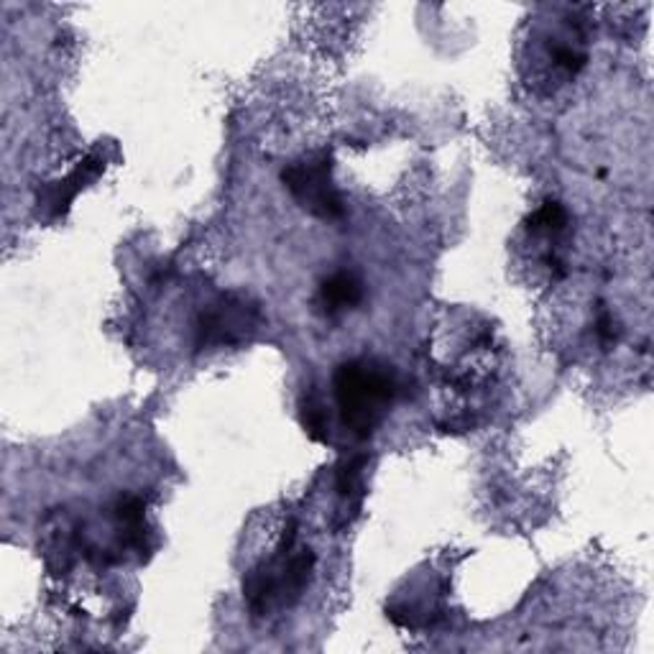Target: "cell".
<instances>
[{
  "instance_id": "6da1fadb",
  "label": "cell",
  "mask_w": 654,
  "mask_h": 654,
  "mask_svg": "<svg viewBox=\"0 0 654 654\" xmlns=\"http://www.w3.org/2000/svg\"><path fill=\"white\" fill-rule=\"evenodd\" d=\"M315 575V553L294 547V527L284 531L276 553L251 570L243 580V598L256 618L292 608L310 588Z\"/></svg>"
},
{
  "instance_id": "7a4b0ae2",
  "label": "cell",
  "mask_w": 654,
  "mask_h": 654,
  "mask_svg": "<svg viewBox=\"0 0 654 654\" xmlns=\"http://www.w3.org/2000/svg\"><path fill=\"white\" fill-rule=\"evenodd\" d=\"M335 399L340 420L355 438H371L397 397V381L387 365L373 361H348L338 365Z\"/></svg>"
},
{
  "instance_id": "3957f363",
  "label": "cell",
  "mask_w": 654,
  "mask_h": 654,
  "mask_svg": "<svg viewBox=\"0 0 654 654\" xmlns=\"http://www.w3.org/2000/svg\"><path fill=\"white\" fill-rule=\"evenodd\" d=\"M282 182L304 213L315 215L320 221H340L343 217L345 205L333 185V159H330V154H312L308 159L290 164L282 172Z\"/></svg>"
},
{
  "instance_id": "277c9868",
  "label": "cell",
  "mask_w": 654,
  "mask_h": 654,
  "mask_svg": "<svg viewBox=\"0 0 654 654\" xmlns=\"http://www.w3.org/2000/svg\"><path fill=\"white\" fill-rule=\"evenodd\" d=\"M261 310L243 294H225L197 320V348L238 345L256 333Z\"/></svg>"
},
{
  "instance_id": "5b68a950",
  "label": "cell",
  "mask_w": 654,
  "mask_h": 654,
  "mask_svg": "<svg viewBox=\"0 0 654 654\" xmlns=\"http://www.w3.org/2000/svg\"><path fill=\"white\" fill-rule=\"evenodd\" d=\"M363 302L361 279L351 272H338L320 284L318 308L322 315H338L343 310H353Z\"/></svg>"
},
{
  "instance_id": "8992f818",
  "label": "cell",
  "mask_w": 654,
  "mask_h": 654,
  "mask_svg": "<svg viewBox=\"0 0 654 654\" xmlns=\"http://www.w3.org/2000/svg\"><path fill=\"white\" fill-rule=\"evenodd\" d=\"M365 466H369V458L353 456V458H345L343 463H340V468H338V478H335L338 496L343 499V511L351 509L353 517L361 509V499H363L361 476H363ZM343 525H345V521H343Z\"/></svg>"
},
{
  "instance_id": "52a82bcc",
  "label": "cell",
  "mask_w": 654,
  "mask_h": 654,
  "mask_svg": "<svg viewBox=\"0 0 654 654\" xmlns=\"http://www.w3.org/2000/svg\"><path fill=\"white\" fill-rule=\"evenodd\" d=\"M300 422L308 432L310 440L315 442H328V412L322 407V401L318 399L315 391H308L300 399Z\"/></svg>"
},
{
  "instance_id": "ba28073f",
  "label": "cell",
  "mask_w": 654,
  "mask_h": 654,
  "mask_svg": "<svg viewBox=\"0 0 654 654\" xmlns=\"http://www.w3.org/2000/svg\"><path fill=\"white\" fill-rule=\"evenodd\" d=\"M565 225H568V213H565V207L560 203H555V199H547L539 211L527 217V231L531 235H557L565 231Z\"/></svg>"
},
{
  "instance_id": "9c48e42d",
  "label": "cell",
  "mask_w": 654,
  "mask_h": 654,
  "mask_svg": "<svg viewBox=\"0 0 654 654\" xmlns=\"http://www.w3.org/2000/svg\"><path fill=\"white\" fill-rule=\"evenodd\" d=\"M596 333L601 340H604V343H612V340L616 338L614 320H612V315H608V312H601V318L596 322Z\"/></svg>"
}]
</instances>
